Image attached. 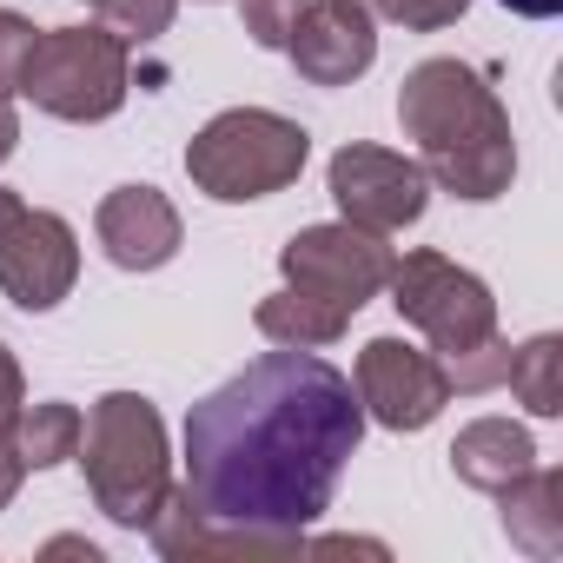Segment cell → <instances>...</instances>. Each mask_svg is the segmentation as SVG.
Returning a JSON list of instances; mask_svg holds the SVG:
<instances>
[{
    "mask_svg": "<svg viewBox=\"0 0 563 563\" xmlns=\"http://www.w3.org/2000/svg\"><path fill=\"white\" fill-rule=\"evenodd\" d=\"M80 424H87L80 405L47 398V405H21L14 424H8V438H14V451H21L27 471H54V464H67L80 451Z\"/></svg>",
    "mask_w": 563,
    "mask_h": 563,
    "instance_id": "cell-16",
    "label": "cell"
},
{
    "mask_svg": "<svg viewBox=\"0 0 563 563\" xmlns=\"http://www.w3.org/2000/svg\"><path fill=\"white\" fill-rule=\"evenodd\" d=\"M41 27L14 8H0V100H14L21 93V74H27V54H34Z\"/></svg>",
    "mask_w": 563,
    "mask_h": 563,
    "instance_id": "cell-22",
    "label": "cell"
},
{
    "mask_svg": "<svg viewBox=\"0 0 563 563\" xmlns=\"http://www.w3.org/2000/svg\"><path fill=\"white\" fill-rule=\"evenodd\" d=\"M21 212V192H8V186H0V232H8V219Z\"/></svg>",
    "mask_w": 563,
    "mask_h": 563,
    "instance_id": "cell-28",
    "label": "cell"
},
{
    "mask_svg": "<svg viewBox=\"0 0 563 563\" xmlns=\"http://www.w3.org/2000/svg\"><path fill=\"white\" fill-rule=\"evenodd\" d=\"M80 278V232L47 212V206H21L0 232V292L21 312H54Z\"/></svg>",
    "mask_w": 563,
    "mask_h": 563,
    "instance_id": "cell-10",
    "label": "cell"
},
{
    "mask_svg": "<svg viewBox=\"0 0 563 563\" xmlns=\"http://www.w3.org/2000/svg\"><path fill=\"white\" fill-rule=\"evenodd\" d=\"M537 464V438L523 431V424H510V418H471L457 438H451V471H457V484H471V490H484V497H497L510 477H523Z\"/></svg>",
    "mask_w": 563,
    "mask_h": 563,
    "instance_id": "cell-13",
    "label": "cell"
},
{
    "mask_svg": "<svg viewBox=\"0 0 563 563\" xmlns=\"http://www.w3.org/2000/svg\"><path fill=\"white\" fill-rule=\"evenodd\" d=\"M93 239H100V252H107L120 272H159V265H173L186 225H179V206H173L159 186L133 179V186H113V192L100 199Z\"/></svg>",
    "mask_w": 563,
    "mask_h": 563,
    "instance_id": "cell-12",
    "label": "cell"
},
{
    "mask_svg": "<svg viewBox=\"0 0 563 563\" xmlns=\"http://www.w3.org/2000/svg\"><path fill=\"white\" fill-rule=\"evenodd\" d=\"M87 8H93V21H100L113 41H126V47H146V41L173 34L179 0H87Z\"/></svg>",
    "mask_w": 563,
    "mask_h": 563,
    "instance_id": "cell-18",
    "label": "cell"
},
{
    "mask_svg": "<svg viewBox=\"0 0 563 563\" xmlns=\"http://www.w3.org/2000/svg\"><path fill=\"white\" fill-rule=\"evenodd\" d=\"M21 93L47 120L100 126L133 93V47L113 41L100 21L93 27H41L34 54H27V74H21Z\"/></svg>",
    "mask_w": 563,
    "mask_h": 563,
    "instance_id": "cell-5",
    "label": "cell"
},
{
    "mask_svg": "<svg viewBox=\"0 0 563 563\" xmlns=\"http://www.w3.org/2000/svg\"><path fill=\"white\" fill-rule=\"evenodd\" d=\"M365 444V405L319 352L272 345L186 411L199 556H292Z\"/></svg>",
    "mask_w": 563,
    "mask_h": 563,
    "instance_id": "cell-1",
    "label": "cell"
},
{
    "mask_svg": "<svg viewBox=\"0 0 563 563\" xmlns=\"http://www.w3.org/2000/svg\"><path fill=\"white\" fill-rule=\"evenodd\" d=\"M312 159V133L272 107H225L186 140V179L192 192L219 206H252L286 192Z\"/></svg>",
    "mask_w": 563,
    "mask_h": 563,
    "instance_id": "cell-4",
    "label": "cell"
},
{
    "mask_svg": "<svg viewBox=\"0 0 563 563\" xmlns=\"http://www.w3.org/2000/svg\"><path fill=\"white\" fill-rule=\"evenodd\" d=\"M299 8H306V0H239V21H245L252 47H265V54H286Z\"/></svg>",
    "mask_w": 563,
    "mask_h": 563,
    "instance_id": "cell-21",
    "label": "cell"
},
{
    "mask_svg": "<svg viewBox=\"0 0 563 563\" xmlns=\"http://www.w3.org/2000/svg\"><path fill=\"white\" fill-rule=\"evenodd\" d=\"M391 245L385 232H365L352 219H325V225H299L286 245H278V272L286 286L325 299V306H345V312H365L385 278H391Z\"/></svg>",
    "mask_w": 563,
    "mask_h": 563,
    "instance_id": "cell-7",
    "label": "cell"
},
{
    "mask_svg": "<svg viewBox=\"0 0 563 563\" xmlns=\"http://www.w3.org/2000/svg\"><path fill=\"white\" fill-rule=\"evenodd\" d=\"M27 405V378H21V358L8 352V345H0V431H8L14 424V411Z\"/></svg>",
    "mask_w": 563,
    "mask_h": 563,
    "instance_id": "cell-23",
    "label": "cell"
},
{
    "mask_svg": "<svg viewBox=\"0 0 563 563\" xmlns=\"http://www.w3.org/2000/svg\"><path fill=\"white\" fill-rule=\"evenodd\" d=\"M497 510H504V537L523 550V556H556L563 550V471L550 464H530L523 477H510L497 490Z\"/></svg>",
    "mask_w": 563,
    "mask_h": 563,
    "instance_id": "cell-14",
    "label": "cell"
},
{
    "mask_svg": "<svg viewBox=\"0 0 563 563\" xmlns=\"http://www.w3.org/2000/svg\"><path fill=\"white\" fill-rule=\"evenodd\" d=\"M80 471H87V497L113 530H146V517L159 510L166 484H173V444H166V418L146 391H107L87 424H80Z\"/></svg>",
    "mask_w": 563,
    "mask_h": 563,
    "instance_id": "cell-3",
    "label": "cell"
},
{
    "mask_svg": "<svg viewBox=\"0 0 563 563\" xmlns=\"http://www.w3.org/2000/svg\"><path fill=\"white\" fill-rule=\"evenodd\" d=\"M352 391H358L365 418L385 424V431H424V424H438L444 405H451L444 358H438V352H418L411 339H365Z\"/></svg>",
    "mask_w": 563,
    "mask_h": 563,
    "instance_id": "cell-9",
    "label": "cell"
},
{
    "mask_svg": "<svg viewBox=\"0 0 563 563\" xmlns=\"http://www.w3.org/2000/svg\"><path fill=\"white\" fill-rule=\"evenodd\" d=\"M504 385H510V398H517L530 418H556V411H563V339H556V332H537V339L510 345Z\"/></svg>",
    "mask_w": 563,
    "mask_h": 563,
    "instance_id": "cell-17",
    "label": "cell"
},
{
    "mask_svg": "<svg viewBox=\"0 0 563 563\" xmlns=\"http://www.w3.org/2000/svg\"><path fill=\"white\" fill-rule=\"evenodd\" d=\"M286 60L306 87H352L372 74L378 60V21L365 0H306L299 21H292V41H286Z\"/></svg>",
    "mask_w": 563,
    "mask_h": 563,
    "instance_id": "cell-11",
    "label": "cell"
},
{
    "mask_svg": "<svg viewBox=\"0 0 563 563\" xmlns=\"http://www.w3.org/2000/svg\"><path fill=\"white\" fill-rule=\"evenodd\" d=\"M325 192L339 199V219H352V225H365V232H385V239L405 232V225H418L424 206H431L424 166H418L411 153L365 146V140H352V146L332 153Z\"/></svg>",
    "mask_w": 563,
    "mask_h": 563,
    "instance_id": "cell-8",
    "label": "cell"
},
{
    "mask_svg": "<svg viewBox=\"0 0 563 563\" xmlns=\"http://www.w3.org/2000/svg\"><path fill=\"white\" fill-rule=\"evenodd\" d=\"M47 550H54V556H87V563H100V543H80V537H54Z\"/></svg>",
    "mask_w": 563,
    "mask_h": 563,
    "instance_id": "cell-27",
    "label": "cell"
},
{
    "mask_svg": "<svg viewBox=\"0 0 563 563\" xmlns=\"http://www.w3.org/2000/svg\"><path fill=\"white\" fill-rule=\"evenodd\" d=\"M21 477H27V464H21V451H14V438L0 431V510H8L14 497H21Z\"/></svg>",
    "mask_w": 563,
    "mask_h": 563,
    "instance_id": "cell-24",
    "label": "cell"
},
{
    "mask_svg": "<svg viewBox=\"0 0 563 563\" xmlns=\"http://www.w3.org/2000/svg\"><path fill=\"white\" fill-rule=\"evenodd\" d=\"M14 146H21V113H14V100H0V166L14 159Z\"/></svg>",
    "mask_w": 563,
    "mask_h": 563,
    "instance_id": "cell-25",
    "label": "cell"
},
{
    "mask_svg": "<svg viewBox=\"0 0 563 563\" xmlns=\"http://www.w3.org/2000/svg\"><path fill=\"white\" fill-rule=\"evenodd\" d=\"M497 8H510V14H523V21H556L563 0H497Z\"/></svg>",
    "mask_w": 563,
    "mask_h": 563,
    "instance_id": "cell-26",
    "label": "cell"
},
{
    "mask_svg": "<svg viewBox=\"0 0 563 563\" xmlns=\"http://www.w3.org/2000/svg\"><path fill=\"white\" fill-rule=\"evenodd\" d=\"M504 372H510V339H504V332H490V339H477L471 352H451V358H444V385L464 391V398L497 391Z\"/></svg>",
    "mask_w": 563,
    "mask_h": 563,
    "instance_id": "cell-19",
    "label": "cell"
},
{
    "mask_svg": "<svg viewBox=\"0 0 563 563\" xmlns=\"http://www.w3.org/2000/svg\"><path fill=\"white\" fill-rule=\"evenodd\" d=\"M365 8H372V21H391L405 34H444L464 21L471 0H365Z\"/></svg>",
    "mask_w": 563,
    "mask_h": 563,
    "instance_id": "cell-20",
    "label": "cell"
},
{
    "mask_svg": "<svg viewBox=\"0 0 563 563\" xmlns=\"http://www.w3.org/2000/svg\"><path fill=\"white\" fill-rule=\"evenodd\" d=\"M398 126L418 146L411 159L424 166V179L444 186L451 199L490 206V199L510 192V179H517V133H510V113H504L497 87L477 67H464L451 54L418 60L398 80Z\"/></svg>",
    "mask_w": 563,
    "mask_h": 563,
    "instance_id": "cell-2",
    "label": "cell"
},
{
    "mask_svg": "<svg viewBox=\"0 0 563 563\" xmlns=\"http://www.w3.org/2000/svg\"><path fill=\"white\" fill-rule=\"evenodd\" d=\"M385 292H391L398 319L431 339L438 358L471 352L477 339L497 332V299H490V286H484L471 265H457V258H444V252H431V245L391 258Z\"/></svg>",
    "mask_w": 563,
    "mask_h": 563,
    "instance_id": "cell-6",
    "label": "cell"
},
{
    "mask_svg": "<svg viewBox=\"0 0 563 563\" xmlns=\"http://www.w3.org/2000/svg\"><path fill=\"white\" fill-rule=\"evenodd\" d=\"M252 325H258V339L286 345V352H325V345H339L352 332V312L325 306V299H312L299 286H286V292H272V299L252 306Z\"/></svg>",
    "mask_w": 563,
    "mask_h": 563,
    "instance_id": "cell-15",
    "label": "cell"
}]
</instances>
